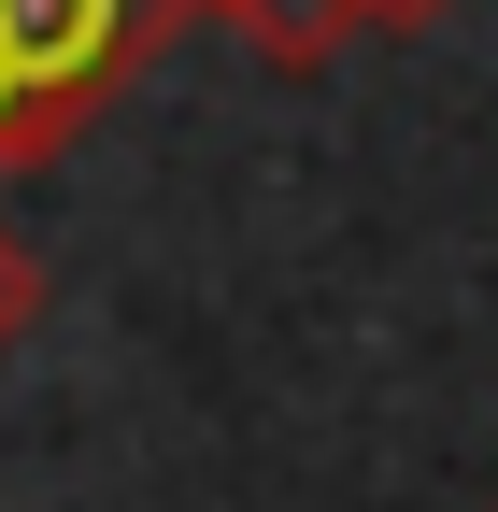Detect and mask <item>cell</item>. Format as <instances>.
<instances>
[{
	"mask_svg": "<svg viewBox=\"0 0 498 512\" xmlns=\"http://www.w3.org/2000/svg\"><path fill=\"white\" fill-rule=\"evenodd\" d=\"M157 15H171V29H228L242 0H157Z\"/></svg>",
	"mask_w": 498,
	"mask_h": 512,
	"instance_id": "6",
	"label": "cell"
},
{
	"mask_svg": "<svg viewBox=\"0 0 498 512\" xmlns=\"http://www.w3.org/2000/svg\"><path fill=\"white\" fill-rule=\"evenodd\" d=\"M29 313H43V271H29V242L0 228V356H15V328H29Z\"/></svg>",
	"mask_w": 498,
	"mask_h": 512,
	"instance_id": "3",
	"label": "cell"
},
{
	"mask_svg": "<svg viewBox=\"0 0 498 512\" xmlns=\"http://www.w3.org/2000/svg\"><path fill=\"white\" fill-rule=\"evenodd\" d=\"M427 15H456V0H370V29H427Z\"/></svg>",
	"mask_w": 498,
	"mask_h": 512,
	"instance_id": "5",
	"label": "cell"
},
{
	"mask_svg": "<svg viewBox=\"0 0 498 512\" xmlns=\"http://www.w3.org/2000/svg\"><path fill=\"white\" fill-rule=\"evenodd\" d=\"M43 143H29V114H15V86H0V171H29Z\"/></svg>",
	"mask_w": 498,
	"mask_h": 512,
	"instance_id": "4",
	"label": "cell"
},
{
	"mask_svg": "<svg viewBox=\"0 0 498 512\" xmlns=\"http://www.w3.org/2000/svg\"><path fill=\"white\" fill-rule=\"evenodd\" d=\"M356 29H370V0H242L228 15V43L271 72H328V57H356Z\"/></svg>",
	"mask_w": 498,
	"mask_h": 512,
	"instance_id": "2",
	"label": "cell"
},
{
	"mask_svg": "<svg viewBox=\"0 0 498 512\" xmlns=\"http://www.w3.org/2000/svg\"><path fill=\"white\" fill-rule=\"evenodd\" d=\"M157 29H171L157 0H0V86H15L29 143L57 157V143L157 57Z\"/></svg>",
	"mask_w": 498,
	"mask_h": 512,
	"instance_id": "1",
	"label": "cell"
}]
</instances>
